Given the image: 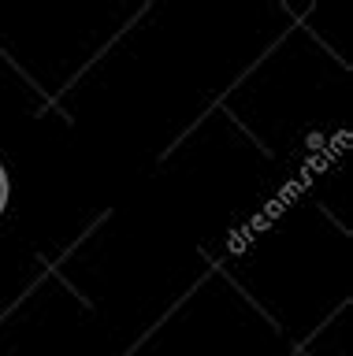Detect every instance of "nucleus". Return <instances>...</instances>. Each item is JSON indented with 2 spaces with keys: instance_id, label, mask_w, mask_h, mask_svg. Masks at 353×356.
I'll use <instances>...</instances> for the list:
<instances>
[{
  "instance_id": "obj_1",
  "label": "nucleus",
  "mask_w": 353,
  "mask_h": 356,
  "mask_svg": "<svg viewBox=\"0 0 353 356\" xmlns=\"http://www.w3.org/2000/svg\"><path fill=\"white\" fill-rule=\"evenodd\" d=\"M0 200H4V175H0Z\"/></svg>"
}]
</instances>
